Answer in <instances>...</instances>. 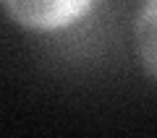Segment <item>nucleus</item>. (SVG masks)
<instances>
[{
    "instance_id": "f257e3e1",
    "label": "nucleus",
    "mask_w": 157,
    "mask_h": 138,
    "mask_svg": "<svg viewBox=\"0 0 157 138\" xmlns=\"http://www.w3.org/2000/svg\"><path fill=\"white\" fill-rule=\"evenodd\" d=\"M100 0H0V8L16 26L32 34H60L84 24Z\"/></svg>"
},
{
    "instance_id": "f03ea898",
    "label": "nucleus",
    "mask_w": 157,
    "mask_h": 138,
    "mask_svg": "<svg viewBox=\"0 0 157 138\" xmlns=\"http://www.w3.org/2000/svg\"><path fill=\"white\" fill-rule=\"evenodd\" d=\"M134 47L144 73L157 81V0H141L136 8Z\"/></svg>"
}]
</instances>
